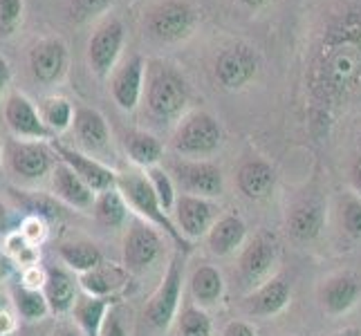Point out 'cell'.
Segmentation results:
<instances>
[{
  "mask_svg": "<svg viewBox=\"0 0 361 336\" xmlns=\"http://www.w3.org/2000/svg\"><path fill=\"white\" fill-rule=\"evenodd\" d=\"M9 83H11V68L7 63V58L0 54V99H3V94L7 92Z\"/></svg>",
  "mask_w": 361,
  "mask_h": 336,
  "instance_id": "45",
  "label": "cell"
},
{
  "mask_svg": "<svg viewBox=\"0 0 361 336\" xmlns=\"http://www.w3.org/2000/svg\"><path fill=\"white\" fill-rule=\"evenodd\" d=\"M5 247H7L5 254L11 258V263H14V265H20L23 269L39 265V247L30 244L27 240H25V235L20 231L9 233L5 238Z\"/></svg>",
  "mask_w": 361,
  "mask_h": 336,
  "instance_id": "36",
  "label": "cell"
},
{
  "mask_svg": "<svg viewBox=\"0 0 361 336\" xmlns=\"http://www.w3.org/2000/svg\"><path fill=\"white\" fill-rule=\"evenodd\" d=\"M20 233L25 235V240L30 244L39 247L47 238V222L41 216H27L20 224Z\"/></svg>",
  "mask_w": 361,
  "mask_h": 336,
  "instance_id": "39",
  "label": "cell"
},
{
  "mask_svg": "<svg viewBox=\"0 0 361 336\" xmlns=\"http://www.w3.org/2000/svg\"><path fill=\"white\" fill-rule=\"evenodd\" d=\"M330 336H361V330L359 328H343L339 332H332Z\"/></svg>",
  "mask_w": 361,
  "mask_h": 336,
  "instance_id": "51",
  "label": "cell"
},
{
  "mask_svg": "<svg viewBox=\"0 0 361 336\" xmlns=\"http://www.w3.org/2000/svg\"><path fill=\"white\" fill-rule=\"evenodd\" d=\"M45 276H47V269H41L39 265H34V267H27V269H23V282L25 287H30V290H43V282H45Z\"/></svg>",
  "mask_w": 361,
  "mask_h": 336,
  "instance_id": "42",
  "label": "cell"
},
{
  "mask_svg": "<svg viewBox=\"0 0 361 336\" xmlns=\"http://www.w3.org/2000/svg\"><path fill=\"white\" fill-rule=\"evenodd\" d=\"M207 247L209 251L218 258L233 256L235 251H240L247 242V224L238 213H222L216 224L207 233Z\"/></svg>",
  "mask_w": 361,
  "mask_h": 336,
  "instance_id": "25",
  "label": "cell"
},
{
  "mask_svg": "<svg viewBox=\"0 0 361 336\" xmlns=\"http://www.w3.org/2000/svg\"><path fill=\"white\" fill-rule=\"evenodd\" d=\"M110 5H113V0H72V16L85 20L97 14H104Z\"/></svg>",
  "mask_w": 361,
  "mask_h": 336,
  "instance_id": "40",
  "label": "cell"
},
{
  "mask_svg": "<svg viewBox=\"0 0 361 336\" xmlns=\"http://www.w3.org/2000/svg\"><path fill=\"white\" fill-rule=\"evenodd\" d=\"M146 175L151 180V186H153L161 209H164L166 213H173V209H176V202H178V184L173 180V175L161 166L148 168Z\"/></svg>",
  "mask_w": 361,
  "mask_h": 336,
  "instance_id": "35",
  "label": "cell"
},
{
  "mask_svg": "<svg viewBox=\"0 0 361 336\" xmlns=\"http://www.w3.org/2000/svg\"><path fill=\"white\" fill-rule=\"evenodd\" d=\"M173 180L184 193L216 200L225 191L222 168L211 159H176L173 161Z\"/></svg>",
  "mask_w": 361,
  "mask_h": 336,
  "instance_id": "10",
  "label": "cell"
},
{
  "mask_svg": "<svg viewBox=\"0 0 361 336\" xmlns=\"http://www.w3.org/2000/svg\"><path fill=\"white\" fill-rule=\"evenodd\" d=\"M11 271H14V263H11V258L7 254H0V280H7L11 276Z\"/></svg>",
  "mask_w": 361,
  "mask_h": 336,
  "instance_id": "49",
  "label": "cell"
},
{
  "mask_svg": "<svg viewBox=\"0 0 361 336\" xmlns=\"http://www.w3.org/2000/svg\"><path fill=\"white\" fill-rule=\"evenodd\" d=\"M123 43H126V30H123L119 18L110 16L94 27L85 58H88V66L99 81L110 79V74L119 66Z\"/></svg>",
  "mask_w": 361,
  "mask_h": 336,
  "instance_id": "9",
  "label": "cell"
},
{
  "mask_svg": "<svg viewBox=\"0 0 361 336\" xmlns=\"http://www.w3.org/2000/svg\"><path fill=\"white\" fill-rule=\"evenodd\" d=\"M14 330H16V323L11 318V314H7L5 309H0V336L14 334Z\"/></svg>",
  "mask_w": 361,
  "mask_h": 336,
  "instance_id": "46",
  "label": "cell"
},
{
  "mask_svg": "<svg viewBox=\"0 0 361 336\" xmlns=\"http://www.w3.org/2000/svg\"><path fill=\"white\" fill-rule=\"evenodd\" d=\"M197 25L195 9L186 0H157L144 11V32L157 43H180Z\"/></svg>",
  "mask_w": 361,
  "mask_h": 336,
  "instance_id": "6",
  "label": "cell"
},
{
  "mask_svg": "<svg viewBox=\"0 0 361 336\" xmlns=\"http://www.w3.org/2000/svg\"><path fill=\"white\" fill-rule=\"evenodd\" d=\"M117 189L121 191V195L126 197V202L130 206V211L142 218L144 222L153 224L155 229L164 231L169 238L178 244L180 251H189L191 249V242L184 240V235L180 233L176 220L171 218V213H166L164 209H161L157 195L151 186V180H148L146 170H126V173H119L117 178Z\"/></svg>",
  "mask_w": 361,
  "mask_h": 336,
  "instance_id": "3",
  "label": "cell"
},
{
  "mask_svg": "<svg viewBox=\"0 0 361 336\" xmlns=\"http://www.w3.org/2000/svg\"><path fill=\"white\" fill-rule=\"evenodd\" d=\"M126 282H128V269L123 265L119 267L113 263H102L97 269L79 276V285L85 294L110 298V301H115V296L126 287Z\"/></svg>",
  "mask_w": 361,
  "mask_h": 336,
  "instance_id": "26",
  "label": "cell"
},
{
  "mask_svg": "<svg viewBox=\"0 0 361 336\" xmlns=\"http://www.w3.org/2000/svg\"><path fill=\"white\" fill-rule=\"evenodd\" d=\"M27 63L34 81L43 85H54L66 79L70 66V49L63 39L47 36V39H41L39 43L32 45Z\"/></svg>",
  "mask_w": 361,
  "mask_h": 336,
  "instance_id": "15",
  "label": "cell"
},
{
  "mask_svg": "<svg viewBox=\"0 0 361 336\" xmlns=\"http://www.w3.org/2000/svg\"><path fill=\"white\" fill-rule=\"evenodd\" d=\"M123 148L133 164L144 170L159 166V161L164 159V144L146 130H128L123 135Z\"/></svg>",
  "mask_w": 361,
  "mask_h": 336,
  "instance_id": "28",
  "label": "cell"
},
{
  "mask_svg": "<svg viewBox=\"0 0 361 336\" xmlns=\"http://www.w3.org/2000/svg\"><path fill=\"white\" fill-rule=\"evenodd\" d=\"M79 280L68 267H49L43 282V296L54 316L70 314L79 298Z\"/></svg>",
  "mask_w": 361,
  "mask_h": 336,
  "instance_id": "24",
  "label": "cell"
},
{
  "mask_svg": "<svg viewBox=\"0 0 361 336\" xmlns=\"http://www.w3.org/2000/svg\"><path fill=\"white\" fill-rule=\"evenodd\" d=\"M99 336H128V330H126V325H123V321L119 316V309L115 305L108 309L106 321L102 325V334Z\"/></svg>",
  "mask_w": 361,
  "mask_h": 336,
  "instance_id": "41",
  "label": "cell"
},
{
  "mask_svg": "<svg viewBox=\"0 0 361 336\" xmlns=\"http://www.w3.org/2000/svg\"><path fill=\"white\" fill-rule=\"evenodd\" d=\"M59 258L70 271L74 273H88L92 269H97L104 263V254L94 242L88 240H74V242H63L59 244Z\"/></svg>",
  "mask_w": 361,
  "mask_h": 336,
  "instance_id": "30",
  "label": "cell"
},
{
  "mask_svg": "<svg viewBox=\"0 0 361 336\" xmlns=\"http://www.w3.org/2000/svg\"><path fill=\"white\" fill-rule=\"evenodd\" d=\"M11 298H14V307L23 321L27 323H36V321H43L49 312V305L43 296V290H30L25 285H18L11 292Z\"/></svg>",
  "mask_w": 361,
  "mask_h": 336,
  "instance_id": "33",
  "label": "cell"
},
{
  "mask_svg": "<svg viewBox=\"0 0 361 336\" xmlns=\"http://www.w3.org/2000/svg\"><path fill=\"white\" fill-rule=\"evenodd\" d=\"M184 285V254L178 251L169 260V267L161 276L157 290L151 294L144 307V323L157 332H166L180 314V298Z\"/></svg>",
  "mask_w": 361,
  "mask_h": 336,
  "instance_id": "5",
  "label": "cell"
},
{
  "mask_svg": "<svg viewBox=\"0 0 361 336\" xmlns=\"http://www.w3.org/2000/svg\"><path fill=\"white\" fill-rule=\"evenodd\" d=\"M218 218H220V209L214 200L189 195V193L178 195L176 209H173V220H176L184 240L195 242L200 238H207V233L211 231Z\"/></svg>",
  "mask_w": 361,
  "mask_h": 336,
  "instance_id": "16",
  "label": "cell"
},
{
  "mask_svg": "<svg viewBox=\"0 0 361 336\" xmlns=\"http://www.w3.org/2000/svg\"><path fill=\"white\" fill-rule=\"evenodd\" d=\"M235 186L247 200H267L276 189V170L265 159L249 157L235 170Z\"/></svg>",
  "mask_w": 361,
  "mask_h": 336,
  "instance_id": "22",
  "label": "cell"
},
{
  "mask_svg": "<svg viewBox=\"0 0 361 336\" xmlns=\"http://www.w3.org/2000/svg\"><path fill=\"white\" fill-rule=\"evenodd\" d=\"M176 323L180 336H214V321L204 307L195 303L182 305Z\"/></svg>",
  "mask_w": 361,
  "mask_h": 336,
  "instance_id": "34",
  "label": "cell"
},
{
  "mask_svg": "<svg viewBox=\"0 0 361 336\" xmlns=\"http://www.w3.org/2000/svg\"><path fill=\"white\" fill-rule=\"evenodd\" d=\"M361 85V18L334 23L312 66V88L321 99L343 101Z\"/></svg>",
  "mask_w": 361,
  "mask_h": 336,
  "instance_id": "1",
  "label": "cell"
},
{
  "mask_svg": "<svg viewBox=\"0 0 361 336\" xmlns=\"http://www.w3.org/2000/svg\"><path fill=\"white\" fill-rule=\"evenodd\" d=\"M49 336H83L81 334V330L77 328V325H56L52 332H49Z\"/></svg>",
  "mask_w": 361,
  "mask_h": 336,
  "instance_id": "48",
  "label": "cell"
},
{
  "mask_svg": "<svg viewBox=\"0 0 361 336\" xmlns=\"http://www.w3.org/2000/svg\"><path fill=\"white\" fill-rule=\"evenodd\" d=\"M348 182H350L355 195L361 197V155H357V157L353 159L350 168H348Z\"/></svg>",
  "mask_w": 361,
  "mask_h": 336,
  "instance_id": "44",
  "label": "cell"
},
{
  "mask_svg": "<svg viewBox=\"0 0 361 336\" xmlns=\"http://www.w3.org/2000/svg\"><path fill=\"white\" fill-rule=\"evenodd\" d=\"M39 112H41V119L45 126L52 130L54 135L59 132H66L68 128H72V121H74V106L68 101L66 97L61 94H52V97H45L43 101L39 104Z\"/></svg>",
  "mask_w": 361,
  "mask_h": 336,
  "instance_id": "32",
  "label": "cell"
},
{
  "mask_svg": "<svg viewBox=\"0 0 361 336\" xmlns=\"http://www.w3.org/2000/svg\"><path fill=\"white\" fill-rule=\"evenodd\" d=\"M222 146L220 121L207 110L184 115L171 135V151L182 159H209Z\"/></svg>",
  "mask_w": 361,
  "mask_h": 336,
  "instance_id": "4",
  "label": "cell"
},
{
  "mask_svg": "<svg viewBox=\"0 0 361 336\" xmlns=\"http://www.w3.org/2000/svg\"><path fill=\"white\" fill-rule=\"evenodd\" d=\"M258 68H260V61H258L256 49L247 43H235L218 54L214 74L222 90L238 92V90H245L247 85L256 79Z\"/></svg>",
  "mask_w": 361,
  "mask_h": 336,
  "instance_id": "11",
  "label": "cell"
},
{
  "mask_svg": "<svg viewBox=\"0 0 361 336\" xmlns=\"http://www.w3.org/2000/svg\"><path fill=\"white\" fill-rule=\"evenodd\" d=\"M113 303L115 301H110V298H99L90 294L79 296L70 312L74 318V325L81 330L83 336H99L102 334L106 314H108V309L113 307Z\"/></svg>",
  "mask_w": 361,
  "mask_h": 336,
  "instance_id": "29",
  "label": "cell"
},
{
  "mask_svg": "<svg viewBox=\"0 0 361 336\" xmlns=\"http://www.w3.org/2000/svg\"><path fill=\"white\" fill-rule=\"evenodd\" d=\"M49 146H52L56 159L68 164L94 193H104V191L115 189L117 186L119 173L115 168H110L106 161L83 153V151H79V148H72L61 139H56V137L54 139H49Z\"/></svg>",
  "mask_w": 361,
  "mask_h": 336,
  "instance_id": "13",
  "label": "cell"
},
{
  "mask_svg": "<svg viewBox=\"0 0 361 336\" xmlns=\"http://www.w3.org/2000/svg\"><path fill=\"white\" fill-rule=\"evenodd\" d=\"M9 227H11V211L3 200H0V235L7 233Z\"/></svg>",
  "mask_w": 361,
  "mask_h": 336,
  "instance_id": "47",
  "label": "cell"
},
{
  "mask_svg": "<svg viewBox=\"0 0 361 336\" xmlns=\"http://www.w3.org/2000/svg\"><path fill=\"white\" fill-rule=\"evenodd\" d=\"M92 216L94 220L106 229H119L128 222L130 216V206L126 202V197L121 195L117 189H108L104 193H97V200L92 206Z\"/></svg>",
  "mask_w": 361,
  "mask_h": 336,
  "instance_id": "31",
  "label": "cell"
},
{
  "mask_svg": "<svg viewBox=\"0 0 361 336\" xmlns=\"http://www.w3.org/2000/svg\"><path fill=\"white\" fill-rule=\"evenodd\" d=\"M279 260H281V247L276 235L260 231L249 242H245L238 258V271H235L243 294L254 292L263 282L274 278Z\"/></svg>",
  "mask_w": 361,
  "mask_h": 336,
  "instance_id": "7",
  "label": "cell"
},
{
  "mask_svg": "<svg viewBox=\"0 0 361 336\" xmlns=\"http://www.w3.org/2000/svg\"><path fill=\"white\" fill-rule=\"evenodd\" d=\"M144 81H146V61L140 54H130L115 68L108 79V90L119 110L133 112L144 99Z\"/></svg>",
  "mask_w": 361,
  "mask_h": 336,
  "instance_id": "17",
  "label": "cell"
},
{
  "mask_svg": "<svg viewBox=\"0 0 361 336\" xmlns=\"http://www.w3.org/2000/svg\"><path fill=\"white\" fill-rule=\"evenodd\" d=\"M49 178H52L54 197H59L61 202L68 204L70 209H77V211H92L97 193L68 164L56 161V166Z\"/></svg>",
  "mask_w": 361,
  "mask_h": 336,
  "instance_id": "23",
  "label": "cell"
},
{
  "mask_svg": "<svg viewBox=\"0 0 361 336\" xmlns=\"http://www.w3.org/2000/svg\"><path fill=\"white\" fill-rule=\"evenodd\" d=\"M25 0H0V39H9L20 27Z\"/></svg>",
  "mask_w": 361,
  "mask_h": 336,
  "instance_id": "38",
  "label": "cell"
},
{
  "mask_svg": "<svg viewBox=\"0 0 361 336\" xmlns=\"http://www.w3.org/2000/svg\"><path fill=\"white\" fill-rule=\"evenodd\" d=\"M323 224H326V209L314 197L296 200L285 216V227H288L290 238L301 244L317 240L323 231Z\"/></svg>",
  "mask_w": 361,
  "mask_h": 336,
  "instance_id": "21",
  "label": "cell"
},
{
  "mask_svg": "<svg viewBox=\"0 0 361 336\" xmlns=\"http://www.w3.org/2000/svg\"><path fill=\"white\" fill-rule=\"evenodd\" d=\"M3 159H5V146L0 144V164H3Z\"/></svg>",
  "mask_w": 361,
  "mask_h": 336,
  "instance_id": "52",
  "label": "cell"
},
{
  "mask_svg": "<svg viewBox=\"0 0 361 336\" xmlns=\"http://www.w3.org/2000/svg\"><path fill=\"white\" fill-rule=\"evenodd\" d=\"M341 229L345 231L348 238L361 242V197L359 195H348L341 202Z\"/></svg>",
  "mask_w": 361,
  "mask_h": 336,
  "instance_id": "37",
  "label": "cell"
},
{
  "mask_svg": "<svg viewBox=\"0 0 361 336\" xmlns=\"http://www.w3.org/2000/svg\"><path fill=\"white\" fill-rule=\"evenodd\" d=\"M161 233L153 224L135 218L123 238V267L128 273H144L151 269L161 256Z\"/></svg>",
  "mask_w": 361,
  "mask_h": 336,
  "instance_id": "12",
  "label": "cell"
},
{
  "mask_svg": "<svg viewBox=\"0 0 361 336\" xmlns=\"http://www.w3.org/2000/svg\"><path fill=\"white\" fill-rule=\"evenodd\" d=\"M3 117L9 132L16 137V139H27V142H47L54 139V132L49 130L43 119L39 108L34 106L23 92H9L5 97L3 104Z\"/></svg>",
  "mask_w": 361,
  "mask_h": 336,
  "instance_id": "14",
  "label": "cell"
},
{
  "mask_svg": "<svg viewBox=\"0 0 361 336\" xmlns=\"http://www.w3.org/2000/svg\"><path fill=\"white\" fill-rule=\"evenodd\" d=\"M189 290L195 305L200 307H216L225 294V278L218 267L214 265H197L189 276Z\"/></svg>",
  "mask_w": 361,
  "mask_h": 336,
  "instance_id": "27",
  "label": "cell"
},
{
  "mask_svg": "<svg viewBox=\"0 0 361 336\" xmlns=\"http://www.w3.org/2000/svg\"><path fill=\"white\" fill-rule=\"evenodd\" d=\"M361 280L353 271H334L319 287V305L328 316H343L359 303Z\"/></svg>",
  "mask_w": 361,
  "mask_h": 336,
  "instance_id": "19",
  "label": "cell"
},
{
  "mask_svg": "<svg viewBox=\"0 0 361 336\" xmlns=\"http://www.w3.org/2000/svg\"><path fill=\"white\" fill-rule=\"evenodd\" d=\"M56 161L52 146L45 142H27L14 137L5 144V164L11 175L23 182H41L52 175Z\"/></svg>",
  "mask_w": 361,
  "mask_h": 336,
  "instance_id": "8",
  "label": "cell"
},
{
  "mask_svg": "<svg viewBox=\"0 0 361 336\" xmlns=\"http://www.w3.org/2000/svg\"><path fill=\"white\" fill-rule=\"evenodd\" d=\"M235 3L247 7V9H252V11H256V9H263L265 5H269V0H235Z\"/></svg>",
  "mask_w": 361,
  "mask_h": 336,
  "instance_id": "50",
  "label": "cell"
},
{
  "mask_svg": "<svg viewBox=\"0 0 361 336\" xmlns=\"http://www.w3.org/2000/svg\"><path fill=\"white\" fill-rule=\"evenodd\" d=\"M220 336H258L254 325L249 321H243V318H233L229 321L225 328H222V334Z\"/></svg>",
  "mask_w": 361,
  "mask_h": 336,
  "instance_id": "43",
  "label": "cell"
},
{
  "mask_svg": "<svg viewBox=\"0 0 361 336\" xmlns=\"http://www.w3.org/2000/svg\"><path fill=\"white\" fill-rule=\"evenodd\" d=\"M74 137H77L83 153H88L97 159H106L108 153H113V137L106 117L97 108L90 106H77L74 108Z\"/></svg>",
  "mask_w": 361,
  "mask_h": 336,
  "instance_id": "18",
  "label": "cell"
},
{
  "mask_svg": "<svg viewBox=\"0 0 361 336\" xmlns=\"http://www.w3.org/2000/svg\"><path fill=\"white\" fill-rule=\"evenodd\" d=\"M142 101L148 110V117L155 123H161V126L178 123L189 106V83L176 66L153 58L146 63Z\"/></svg>",
  "mask_w": 361,
  "mask_h": 336,
  "instance_id": "2",
  "label": "cell"
},
{
  "mask_svg": "<svg viewBox=\"0 0 361 336\" xmlns=\"http://www.w3.org/2000/svg\"><path fill=\"white\" fill-rule=\"evenodd\" d=\"M9 336H14V334H9Z\"/></svg>",
  "mask_w": 361,
  "mask_h": 336,
  "instance_id": "53",
  "label": "cell"
},
{
  "mask_svg": "<svg viewBox=\"0 0 361 336\" xmlns=\"http://www.w3.org/2000/svg\"><path fill=\"white\" fill-rule=\"evenodd\" d=\"M30 336H34V334H30Z\"/></svg>",
  "mask_w": 361,
  "mask_h": 336,
  "instance_id": "54",
  "label": "cell"
},
{
  "mask_svg": "<svg viewBox=\"0 0 361 336\" xmlns=\"http://www.w3.org/2000/svg\"><path fill=\"white\" fill-rule=\"evenodd\" d=\"M290 301H292V285L288 282V278L274 276L267 282L260 285V287H256L254 292L245 294L240 307L249 316L271 318L281 314L283 309L290 305Z\"/></svg>",
  "mask_w": 361,
  "mask_h": 336,
  "instance_id": "20",
  "label": "cell"
}]
</instances>
